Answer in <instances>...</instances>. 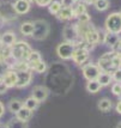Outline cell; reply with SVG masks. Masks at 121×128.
I'll use <instances>...</instances> for the list:
<instances>
[{
	"mask_svg": "<svg viewBox=\"0 0 121 128\" xmlns=\"http://www.w3.org/2000/svg\"><path fill=\"white\" fill-rule=\"evenodd\" d=\"M73 2H74L73 0H61V4H62V6H65V7H71Z\"/></svg>",
	"mask_w": 121,
	"mask_h": 128,
	"instance_id": "e575fe53",
	"label": "cell"
},
{
	"mask_svg": "<svg viewBox=\"0 0 121 128\" xmlns=\"http://www.w3.org/2000/svg\"><path fill=\"white\" fill-rule=\"evenodd\" d=\"M49 34V25L44 20H36L34 22L33 36L35 40H44Z\"/></svg>",
	"mask_w": 121,
	"mask_h": 128,
	"instance_id": "3957f363",
	"label": "cell"
},
{
	"mask_svg": "<svg viewBox=\"0 0 121 128\" xmlns=\"http://www.w3.org/2000/svg\"><path fill=\"white\" fill-rule=\"evenodd\" d=\"M23 106H27L28 109H30V110H35L37 106H39V102L34 98L33 96L31 97H29V98H27L25 100V102H23Z\"/></svg>",
	"mask_w": 121,
	"mask_h": 128,
	"instance_id": "d4e9b609",
	"label": "cell"
},
{
	"mask_svg": "<svg viewBox=\"0 0 121 128\" xmlns=\"http://www.w3.org/2000/svg\"><path fill=\"white\" fill-rule=\"evenodd\" d=\"M39 6H48L53 0H34Z\"/></svg>",
	"mask_w": 121,
	"mask_h": 128,
	"instance_id": "836d02e7",
	"label": "cell"
},
{
	"mask_svg": "<svg viewBox=\"0 0 121 128\" xmlns=\"http://www.w3.org/2000/svg\"><path fill=\"white\" fill-rule=\"evenodd\" d=\"M34 31V22H24L21 25V32L24 36H31Z\"/></svg>",
	"mask_w": 121,
	"mask_h": 128,
	"instance_id": "d6986e66",
	"label": "cell"
},
{
	"mask_svg": "<svg viewBox=\"0 0 121 128\" xmlns=\"http://www.w3.org/2000/svg\"><path fill=\"white\" fill-rule=\"evenodd\" d=\"M101 84L97 82V79H94V80H89L86 83V90H88L90 94H96L101 90Z\"/></svg>",
	"mask_w": 121,
	"mask_h": 128,
	"instance_id": "ac0fdd59",
	"label": "cell"
},
{
	"mask_svg": "<svg viewBox=\"0 0 121 128\" xmlns=\"http://www.w3.org/2000/svg\"><path fill=\"white\" fill-rule=\"evenodd\" d=\"M15 42H16V36H15V34L11 32V31L5 32L1 36V43H3V44L11 47L12 44H15Z\"/></svg>",
	"mask_w": 121,
	"mask_h": 128,
	"instance_id": "2e32d148",
	"label": "cell"
},
{
	"mask_svg": "<svg viewBox=\"0 0 121 128\" xmlns=\"http://www.w3.org/2000/svg\"><path fill=\"white\" fill-rule=\"evenodd\" d=\"M111 76H110L108 72H101L99 76L97 77V82L101 84V86H107L109 85L110 82H111Z\"/></svg>",
	"mask_w": 121,
	"mask_h": 128,
	"instance_id": "ffe728a7",
	"label": "cell"
},
{
	"mask_svg": "<svg viewBox=\"0 0 121 128\" xmlns=\"http://www.w3.org/2000/svg\"><path fill=\"white\" fill-rule=\"evenodd\" d=\"M48 95H49V91H48L47 88H44V86H35L33 90V94H31V96H33L39 103L44 102V100L48 98Z\"/></svg>",
	"mask_w": 121,
	"mask_h": 128,
	"instance_id": "9c48e42d",
	"label": "cell"
},
{
	"mask_svg": "<svg viewBox=\"0 0 121 128\" xmlns=\"http://www.w3.org/2000/svg\"><path fill=\"white\" fill-rule=\"evenodd\" d=\"M1 82H3V78H0V83H1Z\"/></svg>",
	"mask_w": 121,
	"mask_h": 128,
	"instance_id": "bcb514c9",
	"label": "cell"
},
{
	"mask_svg": "<svg viewBox=\"0 0 121 128\" xmlns=\"http://www.w3.org/2000/svg\"><path fill=\"white\" fill-rule=\"evenodd\" d=\"M116 112H119V114H121V100L116 104Z\"/></svg>",
	"mask_w": 121,
	"mask_h": 128,
	"instance_id": "74e56055",
	"label": "cell"
},
{
	"mask_svg": "<svg viewBox=\"0 0 121 128\" xmlns=\"http://www.w3.org/2000/svg\"><path fill=\"white\" fill-rule=\"evenodd\" d=\"M64 38L66 40V42H71V43H76L78 38V32H77V29L76 26H72V25H67L64 29Z\"/></svg>",
	"mask_w": 121,
	"mask_h": 128,
	"instance_id": "30bf717a",
	"label": "cell"
},
{
	"mask_svg": "<svg viewBox=\"0 0 121 128\" xmlns=\"http://www.w3.org/2000/svg\"><path fill=\"white\" fill-rule=\"evenodd\" d=\"M16 82H17V73L15 72L13 70H10V71L3 77V83L5 84L7 88L16 86Z\"/></svg>",
	"mask_w": 121,
	"mask_h": 128,
	"instance_id": "8fae6325",
	"label": "cell"
},
{
	"mask_svg": "<svg viewBox=\"0 0 121 128\" xmlns=\"http://www.w3.org/2000/svg\"><path fill=\"white\" fill-rule=\"evenodd\" d=\"M0 44H1V36H0Z\"/></svg>",
	"mask_w": 121,
	"mask_h": 128,
	"instance_id": "f6af8a7d",
	"label": "cell"
},
{
	"mask_svg": "<svg viewBox=\"0 0 121 128\" xmlns=\"http://www.w3.org/2000/svg\"><path fill=\"white\" fill-rule=\"evenodd\" d=\"M73 1H74V2H79V0H73Z\"/></svg>",
	"mask_w": 121,
	"mask_h": 128,
	"instance_id": "ee69618b",
	"label": "cell"
},
{
	"mask_svg": "<svg viewBox=\"0 0 121 128\" xmlns=\"http://www.w3.org/2000/svg\"><path fill=\"white\" fill-rule=\"evenodd\" d=\"M48 6H49V12L52 13V14H56L58 12L60 11L61 7H62L60 1H52Z\"/></svg>",
	"mask_w": 121,
	"mask_h": 128,
	"instance_id": "83f0119b",
	"label": "cell"
},
{
	"mask_svg": "<svg viewBox=\"0 0 121 128\" xmlns=\"http://www.w3.org/2000/svg\"><path fill=\"white\" fill-rule=\"evenodd\" d=\"M4 112H5V108H4V104L0 102V117L4 115Z\"/></svg>",
	"mask_w": 121,
	"mask_h": 128,
	"instance_id": "8d00e7d4",
	"label": "cell"
},
{
	"mask_svg": "<svg viewBox=\"0 0 121 128\" xmlns=\"http://www.w3.org/2000/svg\"><path fill=\"white\" fill-rule=\"evenodd\" d=\"M99 73H101L99 67L95 66V65H88V66L83 67V76H84V78L88 79V80L97 79Z\"/></svg>",
	"mask_w": 121,
	"mask_h": 128,
	"instance_id": "8992f818",
	"label": "cell"
},
{
	"mask_svg": "<svg viewBox=\"0 0 121 128\" xmlns=\"http://www.w3.org/2000/svg\"><path fill=\"white\" fill-rule=\"evenodd\" d=\"M6 124H7V128H28V123L17 117L11 118Z\"/></svg>",
	"mask_w": 121,
	"mask_h": 128,
	"instance_id": "e0dca14e",
	"label": "cell"
},
{
	"mask_svg": "<svg viewBox=\"0 0 121 128\" xmlns=\"http://www.w3.org/2000/svg\"><path fill=\"white\" fill-rule=\"evenodd\" d=\"M10 56H11V47L5 44L0 47V61H7Z\"/></svg>",
	"mask_w": 121,
	"mask_h": 128,
	"instance_id": "603a6c76",
	"label": "cell"
},
{
	"mask_svg": "<svg viewBox=\"0 0 121 128\" xmlns=\"http://www.w3.org/2000/svg\"><path fill=\"white\" fill-rule=\"evenodd\" d=\"M41 60V54H40L39 52H35V50H31L30 52V54L28 55L27 58V61L29 65H31L34 62H37Z\"/></svg>",
	"mask_w": 121,
	"mask_h": 128,
	"instance_id": "484cf974",
	"label": "cell"
},
{
	"mask_svg": "<svg viewBox=\"0 0 121 128\" xmlns=\"http://www.w3.org/2000/svg\"><path fill=\"white\" fill-rule=\"evenodd\" d=\"M119 34H114V32H108L104 34V40H103V42H104L107 46H109V47H115L116 43L119 42Z\"/></svg>",
	"mask_w": 121,
	"mask_h": 128,
	"instance_id": "9a60e30c",
	"label": "cell"
},
{
	"mask_svg": "<svg viewBox=\"0 0 121 128\" xmlns=\"http://www.w3.org/2000/svg\"><path fill=\"white\" fill-rule=\"evenodd\" d=\"M0 128H7V124H6V123H1V122H0Z\"/></svg>",
	"mask_w": 121,
	"mask_h": 128,
	"instance_id": "60d3db41",
	"label": "cell"
},
{
	"mask_svg": "<svg viewBox=\"0 0 121 128\" xmlns=\"http://www.w3.org/2000/svg\"><path fill=\"white\" fill-rule=\"evenodd\" d=\"M98 109L101 112H108L110 108H111V100H108V98H102V100L98 102Z\"/></svg>",
	"mask_w": 121,
	"mask_h": 128,
	"instance_id": "cb8c5ba5",
	"label": "cell"
},
{
	"mask_svg": "<svg viewBox=\"0 0 121 128\" xmlns=\"http://www.w3.org/2000/svg\"><path fill=\"white\" fill-rule=\"evenodd\" d=\"M4 22H5V19H4V18L1 17V14H0V26H1V24H3Z\"/></svg>",
	"mask_w": 121,
	"mask_h": 128,
	"instance_id": "b9f144b4",
	"label": "cell"
},
{
	"mask_svg": "<svg viewBox=\"0 0 121 128\" xmlns=\"http://www.w3.org/2000/svg\"><path fill=\"white\" fill-rule=\"evenodd\" d=\"M111 92L116 96H120L121 95V84L120 83H116L111 86Z\"/></svg>",
	"mask_w": 121,
	"mask_h": 128,
	"instance_id": "1f68e13d",
	"label": "cell"
},
{
	"mask_svg": "<svg viewBox=\"0 0 121 128\" xmlns=\"http://www.w3.org/2000/svg\"><path fill=\"white\" fill-rule=\"evenodd\" d=\"M116 128H121V122L117 123V126H116Z\"/></svg>",
	"mask_w": 121,
	"mask_h": 128,
	"instance_id": "7bdbcfd3",
	"label": "cell"
},
{
	"mask_svg": "<svg viewBox=\"0 0 121 128\" xmlns=\"http://www.w3.org/2000/svg\"><path fill=\"white\" fill-rule=\"evenodd\" d=\"M72 59L76 64L82 65L89 59V50L83 49V48H76L72 54Z\"/></svg>",
	"mask_w": 121,
	"mask_h": 128,
	"instance_id": "ba28073f",
	"label": "cell"
},
{
	"mask_svg": "<svg viewBox=\"0 0 121 128\" xmlns=\"http://www.w3.org/2000/svg\"><path fill=\"white\" fill-rule=\"evenodd\" d=\"M29 1H34V0H29Z\"/></svg>",
	"mask_w": 121,
	"mask_h": 128,
	"instance_id": "7dc6e473",
	"label": "cell"
},
{
	"mask_svg": "<svg viewBox=\"0 0 121 128\" xmlns=\"http://www.w3.org/2000/svg\"><path fill=\"white\" fill-rule=\"evenodd\" d=\"M33 116V110H30V109H28L27 106H23L18 112H16V117L17 118H19V120H22L24 122H28L30 118Z\"/></svg>",
	"mask_w": 121,
	"mask_h": 128,
	"instance_id": "5bb4252c",
	"label": "cell"
},
{
	"mask_svg": "<svg viewBox=\"0 0 121 128\" xmlns=\"http://www.w3.org/2000/svg\"><path fill=\"white\" fill-rule=\"evenodd\" d=\"M74 49H76V46L73 43H71V42H64V43L58 46L56 53H58V55L60 56L61 59L68 60V59H72V54H73Z\"/></svg>",
	"mask_w": 121,
	"mask_h": 128,
	"instance_id": "277c9868",
	"label": "cell"
},
{
	"mask_svg": "<svg viewBox=\"0 0 121 128\" xmlns=\"http://www.w3.org/2000/svg\"><path fill=\"white\" fill-rule=\"evenodd\" d=\"M10 70H11V66L7 64V61H0V78H3Z\"/></svg>",
	"mask_w": 121,
	"mask_h": 128,
	"instance_id": "f1b7e54d",
	"label": "cell"
},
{
	"mask_svg": "<svg viewBox=\"0 0 121 128\" xmlns=\"http://www.w3.org/2000/svg\"><path fill=\"white\" fill-rule=\"evenodd\" d=\"M55 16L58 17L60 20H70L72 18H74L73 17V10H72L71 7H61L60 11L58 12Z\"/></svg>",
	"mask_w": 121,
	"mask_h": 128,
	"instance_id": "7c38bea8",
	"label": "cell"
},
{
	"mask_svg": "<svg viewBox=\"0 0 121 128\" xmlns=\"http://www.w3.org/2000/svg\"><path fill=\"white\" fill-rule=\"evenodd\" d=\"M23 106V102L19 100H11L9 102V104H7V108H9V110L11 112H15L16 114L21 108Z\"/></svg>",
	"mask_w": 121,
	"mask_h": 128,
	"instance_id": "44dd1931",
	"label": "cell"
},
{
	"mask_svg": "<svg viewBox=\"0 0 121 128\" xmlns=\"http://www.w3.org/2000/svg\"><path fill=\"white\" fill-rule=\"evenodd\" d=\"M17 82H16V88H24L29 85L31 82V77L33 74L30 72V70H25V71H17Z\"/></svg>",
	"mask_w": 121,
	"mask_h": 128,
	"instance_id": "5b68a950",
	"label": "cell"
},
{
	"mask_svg": "<svg viewBox=\"0 0 121 128\" xmlns=\"http://www.w3.org/2000/svg\"><path fill=\"white\" fill-rule=\"evenodd\" d=\"M111 78L114 79L116 83H121V68H116L113 73V76H111Z\"/></svg>",
	"mask_w": 121,
	"mask_h": 128,
	"instance_id": "4dcf8cb0",
	"label": "cell"
},
{
	"mask_svg": "<svg viewBox=\"0 0 121 128\" xmlns=\"http://www.w3.org/2000/svg\"><path fill=\"white\" fill-rule=\"evenodd\" d=\"M84 12H86V7H85V5H84V4H78L77 7L73 10V17L80 16V14L84 13Z\"/></svg>",
	"mask_w": 121,
	"mask_h": 128,
	"instance_id": "f546056e",
	"label": "cell"
},
{
	"mask_svg": "<svg viewBox=\"0 0 121 128\" xmlns=\"http://www.w3.org/2000/svg\"><path fill=\"white\" fill-rule=\"evenodd\" d=\"M78 19H79L80 23H88V22H90V16H89L86 12H84L80 16H78Z\"/></svg>",
	"mask_w": 121,
	"mask_h": 128,
	"instance_id": "d6a6232c",
	"label": "cell"
},
{
	"mask_svg": "<svg viewBox=\"0 0 121 128\" xmlns=\"http://www.w3.org/2000/svg\"><path fill=\"white\" fill-rule=\"evenodd\" d=\"M105 29L109 32H121V13H111L105 19Z\"/></svg>",
	"mask_w": 121,
	"mask_h": 128,
	"instance_id": "7a4b0ae2",
	"label": "cell"
},
{
	"mask_svg": "<svg viewBox=\"0 0 121 128\" xmlns=\"http://www.w3.org/2000/svg\"><path fill=\"white\" fill-rule=\"evenodd\" d=\"M94 5L98 11H105L109 7V1L108 0H95Z\"/></svg>",
	"mask_w": 121,
	"mask_h": 128,
	"instance_id": "4316f807",
	"label": "cell"
},
{
	"mask_svg": "<svg viewBox=\"0 0 121 128\" xmlns=\"http://www.w3.org/2000/svg\"><path fill=\"white\" fill-rule=\"evenodd\" d=\"M12 7L17 14H25L30 10V1L29 0H16Z\"/></svg>",
	"mask_w": 121,
	"mask_h": 128,
	"instance_id": "52a82bcc",
	"label": "cell"
},
{
	"mask_svg": "<svg viewBox=\"0 0 121 128\" xmlns=\"http://www.w3.org/2000/svg\"><path fill=\"white\" fill-rule=\"evenodd\" d=\"M29 68L36 71L37 73H43V72H46V70H47V65H46L42 60H40V61H37V62H34L31 65H29Z\"/></svg>",
	"mask_w": 121,
	"mask_h": 128,
	"instance_id": "7402d4cb",
	"label": "cell"
},
{
	"mask_svg": "<svg viewBox=\"0 0 121 128\" xmlns=\"http://www.w3.org/2000/svg\"><path fill=\"white\" fill-rule=\"evenodd\" d=\"M84 2H85V4H94L95 0H84Z\"/></svg>",
	"mask_w": 121,
	"mask_h": 128,
	"instance_id": "ab89813d",
	"label": "cell"
},
{
	"mask_svg": "<svg viewBox=\"0 0 121 128\" xmlns=\"http://www.w3.org/2000/svg\"><path fill=\"white\" fill-rule=\"evenodd\" d=\"M116 46H117V52L116 53H121V40H119V42L116 43Z\"/></svg>",
	"mask_w": 121,
	"mask_h": 128,
	"instance_id": "f35d334b",
	"label": "cell"
},
{
	"mask_svg": "<svg viewBox=\"0 0 121 128\" xmlns=\"http://www.w3.org/2000/svg\"><path fill=\"white\" fill-rule=\"evenodd\" d=\"M30 47L25 42H15V44L11 46V56L18 60H27L28 55L30 54Z\"/></svg>",
	"mask_w": 121,
	"mask_h": 128,
	"instance_id": "6da1fadb",
	"label": "cell"
},
{
	"mask_svg": "<svg viewBox=\"0 0 121 128\" xmlns=\"http://www.w3.org/2000/svg\"><path fill=\"white\" fill-rule=\"evenodd\" d=\"M7 89H9V88L1 82V83H0V94H5L6 91H7Z\"/></svg>",
	"mask_w": 121,
	"mask_h": 128,
	"instance_id": "d590c367",
	"label": "cell"
},
{
	"mask_svg": "<svg viewBox=\"0 0 121 128\" xmlns=\"http://www.w3.org/2000/svg\"><path fill=\"white\" fill-rule=\"evenodd\" d=\"M84 40L90 44H96L99 42V32L95 29H91L84 35Z\"/></svg>",
	"mask_w": 121,
	"mask_h": 128,
	"instance_id": "4fadbf2b",
	"label": "cell"
}]
</instances>
